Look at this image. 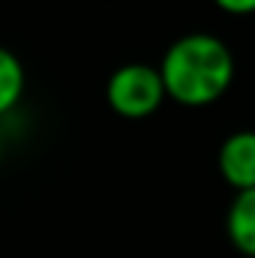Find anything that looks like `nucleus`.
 <instances>
[{"instance_id": "f257e3e1", "label": "nucleus", "mask_w": 255, "mask_h": 258, "mask_svg": "<svg viewBox=\"0 0 255 258\" xmlns=\"http://www.w3.org/2000/svg\"><path fill=\"white\" fill-rule=\"evenodd\" d=\"M156 69L171 102L204 108L228 93L234 81V54L219 36L195 30L177 36L165 48Z\"/></svg>"}, {"instance_id": "f03ea898", "label": "nucleus", "mask_w": 255, "mask_h": 258, "mask_svg": "<svg viewBox=\"0 0 255 258\" xmlns=\"http://www.w3.org/2000/svg\"><path fill=\"white\" fill-rule=\"evenodd\" d=\"M165 84L159 69L150 63H123L108 75L105 102L114 114L126 120H144L156 114L165 102Z\"/></svg>"}, {"instance_id": "7ed1b4c3", "label": "nucleus", "mask_w": 255, "mask_h": 258, "mask_svg": "<svg viewBox=\"0 0 255 258\" xmlns=\"http://www.w3.org/2000/svg\"><path fill=\"white\" fill-rule=\"evenodd\" d=\"M216 168H219L222 180L234 192L252 189L255 186V129H237L219 144Z\"/></svg>"}, {"instance_id": "20e7f679", "label": "nucleus", "mask_w": 255, "mask_h": 258, "mask_svg": "<svg viewBox=\"0 0 255 258\" xmlns=\"http://www.w3.org/2000/svg\"><path fill=\"white\" fill-rule=\"evenodd\" d=\"M225 234L231 246L246 258H255V186L234 195L225 213Z\"/></svg>"}, {"instance_id": "39448f33", "label": "nucleus", "mask_w": 255, "mask_h": 258, "mask_svg": "<svg viewBox=\"0 0 255 258\" xmlns=\"http://www.w3.org/2000/svg\"><path fill=\"white\" fill-rule=\"evenodd\" d=\"M24 87H27L24 63L18 60L15 51H9V48L0 45V117L9 114V111L21 102Z\"/></svg>"}, {"instance_id": "423d86ee", "label": "nucleus", "mask_w": 255, "mask_h": 258, "mask_svg": "<svg viewBox=\"0 0 255 258\" xmlns=\"http://www.w3.org/2000/svg\"><path fill=\"white\" fill-rule=\"evenodd\" d=\"M213 3L228 15H252L255 12V0H213Z\"/></svg>"}, {"instance_id": "0eeeda50", "label": "nucleus", "mask_w": 255, "mask_h": 258, "mask_svg": "<svg viewBox=\"0 0 255 258\" xmlns=\"http://www.w3.org/2000/svg\"><path fill=\"white\" fill-rule=\"evenodd\" d=\"M0 153H3V141H0Z\"/></svg>"}]
</instances>
